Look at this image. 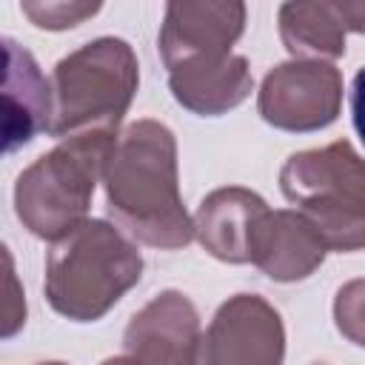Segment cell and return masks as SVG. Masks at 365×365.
<instances>
[{"mask_svg": "<svg viewBox=\"0 0 365 365\" xmlns=\"http://www.w3.org/2000/svg\"><path fill=\"white\" fill-rule=\"evenodd\" d=\"M106 208L114 225L151 248H182L194 240V220L182 208L177 182V140L157 120L131 123L106 163Z\"/></svg>", "mask_w": 365, "mask_h": 365, "instance_id": "6da1fadb", "label": "cell"}, {"mask_svg": "<svg viewBox=\"0 0 365 365\" xmlns=\"http://www.w3.org/2000/svg\"><path fill=\"white\" fill-rule=\"evenodd\" d=\"M143 277L137 245L106 220H83L71 234L57 240L46 257V299L74 319L94 322Z\"/></svg>", "mask_w": 365, "mask_h": 365, "instance_id": "7a4b0ae2", "label": "cell"}, {"mask_svg": "<svg viewBox=\"0 0 365 365\" xmlns=\"http://www.w3.org/2000/svg\"><path fill=\"white\" fill-rule=\"evenodd\" d=\"M117 134L86 131L66 137L57 148L37 157L14 185V211L40 240L71 234L91 205L94 188L106 174Z\"/></svg>", "mask_w": 365, "mask_h": 365, "instance_id": "3957f363", "label": "cell"}, {"mask_svg": "<svg viewBox=\"0 0 365 365\" xmlns=\"http://www.w3.org/2000/svg\"><path fill=\"white\" fill-rule=\"evenodd\" d=\"M140 83L134 48L120 37H100L54 66L51 137L66 140L86 131L117 134Z\"/></svg>", "mask_w": 365, "mask_h": 365, "instance_id": "277c9868", "label": "cell"}, {"mask_svg": "<svg viewBox=\"0 0 365 365\" xmlns=\"http://www.w3.org/2000/svg\"><path fill=\"white\" fill-rule=\"evenodd\" d=\"M342 74L325 60H291L271 68L259 86V117L282 131H317L336 120Z\"/></svg>", "mask_w": 365, "mask_h": 365, "instance_id": "5b68a950", "label": "cell"}, {"mask_svg": "<svg viewBox=\"0 0 365 365\" xmlns=\"http://www.w3.org/2000/svg\"><path fill=\"white\" fill-rule=\"evenodd\" d=\"M285 328L257 294L225 299L200 336L197 365H282Z\"/></svg>", "mask_w": 365, "mask_h": 365, "instance_id": "8992f818", "label": "cell"}, {"mask_svg": "<svg viewBox=\"0 0 365 365\" xmlns=\"http://www.w3.org/2000/svg\"><path fill=\"white\" fill-rule=\"evenodd\" d=\"M200 336L194 302L180 291H163L131 317L123 345L137 365H197Z\"/></svg>", "mask_w": 365, "mask_h": 365, "instance_id": "52a82bcc", "label": "cell"}, {"mask_svg": "<svg viewBox=\"0 0 365 365\" xmlns=\"http://www.w3.org/2000/svg\"><path fill=\"white\" fill-rule=\"evenodd\" d=\"M279 188L288 202L365 205V160L348 140L291 154L279 171Z\"/></svg>", "mask_w": 365, "mask_h": 365, "instance_id": "ba28073f", "label": "cell"}, {"mask_svg": "<svg viewBox=\"0 0 365 365\" xmlns=\"http://www.w3.org/2000/svg\"><path fill=\"white\" fill-rule=\"evenodd\" d=\"M242 3H168L160 29V54L165 68L197 57L231 54V43L242 34Z\"/></svg>", "mask_w": 365, "mask_h": 365, "instance_id": "9c48e42d", "label": "cell"}, {"mask_svg": "<svg viewBox=\"0 0 365 365\" xmlns=\"http://www.w3.org/2000/svg\"><path fill=\"white\" fill-rule=\"evenodd\" d=\"M325 251L328 248L308 225V220L288 208H268L257 220L248 242L251 262L277 282H297L311 277L322 265Z\"/></svg>", "mask_w": 365, "mask_h": 365, "instance_id": "30bf717a", "label": "cell"}, {"mask_svg": "<svg viewBox=\"0 0 365 365\" xmlns=\"http://www.w3.org/2000/svg\"><path fill=\"white\" fill-rule=\"evenodd\" d=\"M3 108H6V154L48 134L54 123V91L43 77L31 51L11 37L3 40Z\"/></svg>", "mask_w": 365, "mask_h": 365, "instance_id": "8fae6325", "label": "cell"}, {"mask_svg": "<svg viewBox=\"0 0 365 365\" xmlns=\"http://www.w3.org/2000/svg\"><path fill=\"white\" fill-rule=\"evenodd\" d=\"M168 86L182 108L202 117H217L237 108L251 94L254 77L245 57L222 54L180 63L168 71Z\"/></svg>", "mask_w": 365, "mask_h": 365, "instance_id": "7c38bea8", "label": "cell"}, {"mask_svg": "<svg viewBox=\"0 0 365 365\" xmlns=\"http://www.w3.org/2000/svg\"><path fill=\"white\" fill-rule=\"evenodd\" d=\"M268 211L265 200L242 185L211 191L194 214V237L200 245L222 262H251L248 242L257 220Z\"/></svg>", "mask_w": 365, "mask_h": 365, "instance_id": "4fadbf2b", "label": "cell"}, {"mask_svg": "<svg viewBox=\"0 0 365 365\" xmlns=\"http://www.w3.org/2000/svg\"><path fill=\"white\" fill-rule=\"evenodd\" d=\"M345 31L336 3H285L279 9V37L299 60L342 57Z\"/></svg>", "mask_w": 365, "mask_h": 365, "instance_id": "5bb4252c", "label": "cell"}, {"mask_svg": "<svg viewBox=\"0 0 365 365\" xmlns=\"http://www.w3.org/2000/svg\"><path fill=\"white\" fill-rule=\"evenodd\" d=\"M317 231L328 251H359L365 248V205H328L308 202L297 208Z\"/></svg>", "mask_w": 365, "mask_h": 365, "instance_id": "9a60e30c", "label": "cell"}, {"mask_svg": "<svg viewBox=\"0 0 365 365\" xmlns=\"http://www.w3.org/2000/svg\"><path fill=\"white\" fill-rule=\"evenodd\" d=\"M334 322L342 336L365 348V279H351L336 291Z\"/></svg>", "mask_w": 365, "mask_h": 365, "instance_id": "2e32d148", "label": "cell"}, {"mask_svg": "<svg viewBox=\"0 0 365 365\" xmlns=\"http://www.w3.org/2000/svg\"><path fill=\"white\" fill-rule=\"evenodd\" d=\"M20 11L37 29H71L100 11V3H20Z\"/></svg>", "mask_w": 365, "mask_h": 365, "instance_id": "e0dca14e", "label": "cell"}, {"mask_svg": "<svg viewBox=\"0 0 365 365\" xmlns=\"http://www.w3.org/2000/svg\"><path fill=\"white\" fill-rule=\"evenodd\" d=\"M351 120H354L359 140L365 143V66L356 71L351 83Z\"/></svg>", "mask_w": 365, "mask_h": 365, "instance_id": "ac0fdd59", "label": "cell"}, {"mask_svg": "<svg viewBox=\"0 0 365 365\" xmlns=\"http://www.w3.org/2000/svg\"><path fill=\"white\" fill-rule=\"evenodd\" d=\"M336 11H339L345 29H351V31H362V34H365V0H356V3L342 0V3H336Z\"/></svg>", "mask_w": 365, "mask_h": 365, "instance_id": "d6986e66", "label": "cell"}, {"mask_svg": "<svg viewBox=\"0 0 365 365\" xmlns=\"http://www.w3.org/2000/svg\"><path fill=\"white\" fill-rule=\"evenodd\" d=\"M100 365H137L131 356H111V359H106V362H100Z\"/></svg>", "mask_w": 365, "mask_h": 365, "instance_id": "ffe728a7", "label": "cell"}, {"mask_svg": "<svg viewBox=\"0 0 365 365\" xmlns=\"http://www.w3.org/2000/svg\"><path fill=\"white\" fill-rule=\"evenodd\" d=\"M40 365H66V362H40Z\"/></svg>", "mask_w": 365, "mask_h": 365, "instance_id": "44dd1931", "label": "cell"}, {"mask_svg": "<svg viewBox=\"0 0 365 365\" xmlns=\"http://www.w3.org/2000/svg\"><path fill=\"white\" fill-rule=\"evenodd\" d=\"M311 365H328V362H311Z\"/></svg>", "mask_w": 365, "mask_h": 365, "instance_id": "7402d4cb", "label": "cell"}]
</instances>
